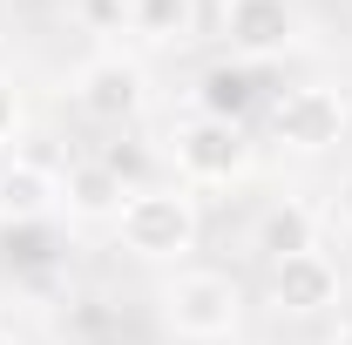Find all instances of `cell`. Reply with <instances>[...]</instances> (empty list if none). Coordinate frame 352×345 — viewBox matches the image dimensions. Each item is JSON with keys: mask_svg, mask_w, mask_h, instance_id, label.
I'll use <instances>...</instances> for the list:
<instances>
[{"mask_svg": "<svg viewBox=\"0 0 352 345\" xmlns=\"http://www.w3.org/2000/svg\"><path fill=\"white\" fill-rule=\"evenodd\" d=\"M109 230H116L122 258L156 264V271H183L197 258V244H204V203L183 183H135Z\"/></svg>", "mask_w": 352, "mask_h": 345, "instance_id": "cell-1", "label": "cell"}, {"mask_svg": "<svg viewBox=\"0 0 352 345\" xmlns=\"http://www.w3.org/2000/svg\"><path fill=\"white\" fill-rule=\"evenodd\" d=\"M156 311L170 325V339L190 345H230L244 325V285L217 264H183L156 285Z\"/></svg>", "mask_w": 352, "mask_h": 345, "instance_id": "cell-2", "label": "cell"}, {"mask_svg": "<svg viewBox=\"0 0 352 345\" xmlns=\"http://www.w3.org/2000/svg\"><path fill=\"white\" fill-rule=\"evenodd\" d=\"M163 156H170L183 190H230V183H244L258 170L251 129L244 122H223V115H197V109L163 129Z\"/></svg>", "mask_w": 352, "mask_h": 345, "instance_id": "cell-3", "label": "cell"}, {"mask_svg": "<svg viewBox=\"0 0 352 345\" xmlns=\"http://www.w3.org/2000/svg\"><path fill=\"white\" fill-rule=\"evenodd\" d=\"M264 129H271L278 156L318 163L352 135V102H346V88H332V82H292L285 95H271Z\"/></svg>", "mask_w": 352, "mask_h": 345, "instance_id": "cell-4", "label": "cell"}, {"mask_svg": "<svg viewBox=\"0 0 352 345\" xmlns=\"http://www.w3.org/2000/svg\"><path fill=\"white\" fill-rule=\"evenodd\" d=\"M68 102L82 109L88 122L122 129V122H135L149 109V68L135 54H122V47H102V54H88L82 68L68 75Z\"/></svg>", "mask_w": 352, "mask_h": 345, "instance_id": "cell-5", "label": "cell"}, {"mask_svg": "<svg viewBox=\"0 0 352 345\" xmlns=\"http://www.w3.org/2000/svg\"><path fill=\"white\" fill-rule=\"evenodd\" d=\"M217 34L237 61H278L305 34L298 0H217Z\"/></svg>", "mask_w": 352, "mask_h": 345, "instance_id": "cell-6", "label": "cell"}, {"mask_svg": "<svg viewBox=\"0 0 352 345\" xmlns=\"http://www.w3.org/2000/svg\"><path fill=\"white\" fill-rule=\"evenodd\" d=\"M339 291H346L339 264L325 251H298V258L271 264V278H264V298L285 318H325V311H339Z\"/></svg>", "mask_w": 352, "mask_h": 345, "instance_id": "cell-7", "label": "cell"}, {"mask_svg": "<svg viewBox=\"0 0 352 345\" xmlns=\"http://www.w3.org/2000/svg\"><path fill=\"white\" fill-rule=\"evenodd\" d=\"M61 216V170L41 156H0V223H47Z\"/></svg>", "mask_w": 352, "mask_h": 345, "instance_id": "cell-8", "label": "cell"}, {"mask_svg": "<svg viewBox=\"0 0 352 345\" xmlns=\"http://www.w3.org/2000/svg\"><path fill=\"white\" fill-rule=\"evenodd\" d=\"M122 197H129V183H122L116 156H82L61 170V216H75V223H116Z\"/></svg>", "mask_w": 352, "mask_h": 345, "instance_id": "cell-9", "label": "cell"}, {"mask_svg": "<svg viewBox=\"0 0 352 345\" xmlns=\"http://www.w3.org/2000/svg\"><path fill=\"white\" fill-rule=\"evenodd\" d=\"M318 230H325V210H311L305 197H278L251 223V251L264 264H285V258H298V251H318Z\"/></svg>", "mask_w": 352, "mask_h": 345, "instance_id": "cell-10", "label": "cell"}, {"mask_svg": "<svg viewBox=\"0 0 352 345\" xmlns=\"http://www.w3.org/2000/svg\"><path fill=\"white\" fill-rule=\"evenodd\" d=\"M122 27L142 47H190L204 34V0H129Z\"/></svg>", "mask_w": 352, "mask_h": 345, "instance_id": "cell-11", "label": "cell"}, {"mask_svg": "<svg viewBox=\"0 0 352 345\" xmlns=\"http://www.w3.org/2000/svg\"><path fill=\"white\" fill-rule=\"evenodd\" d=\"M251 61H217V68H204V82H197V115H223V122H244V109H251Z\"/></svg>", "mask_w": 352, "mask_h": 345, "instance_id": "cell-12", "label": "cell"}, {"mask_svg": "<svg viewBox=\"0 0 352 345\" xmlns=\"http://www.w3.org/2000/svg\"><path fill=\"white\" fill-rule=\"evenodd\" d=\"M21 129H28V95H21L14 75H0V156H14Z\"/></svg>", "mask_w": 352, "mask_h": 345, "instance_id": "cell-13", "label": "cell"}, {"mask_svg": "<svg viewBox=\"0 0 352 345\" xmlns=\"http://www.w3.org/2000/svg\"><path fill=\"white\" fill-rule=\"evenodd\" d=\"M75 14H82L95 34H122V21H129V0H75Z\"/></svg>", "mask_w": 352, "mask_h": 345, "instance_id": "cell-14", "label": "cell"}, {"mask_svg": "<svg viewBox=\"0 0 352 345\" xmlns=\"http://www.w3.org/2000/svg\"><path fill=\"white\" fill-rule=\"evenodd\" d=\"M325 223L352 230V170H339V183H332V203H325Z\"/></svg>", "mask_w": 352, "mask_h": 345, "instance_id": "cell-15", "label": "cell"}, {"mask_svg": "<svg viewBox=\"0 0 352 345\" xmlns=\"http://www.w3.org/2000/svg\"><path fill=\"white\" fill-rule=\"evenodd\" d=\"M332 345H352V311L339 318V332H332Z\"/></svg>", "mask_w": 352, "mask_h": 345, "instance_id": "cell-16", "label": "cell"}, {"mask_svg": "<svg viewBox=\"0 0 352 345\" xmlns=\"http://www.w3.org/2000/svg\"><path fill=\"white\" fill-rule=\"evenodd\" d=\"M0 345H21V339H14V332H0Z\"/></svg>", "mask_w": 352, "mask_h": 345, "instance_id": "cell-17", "label": "cell"}]
</instances>
